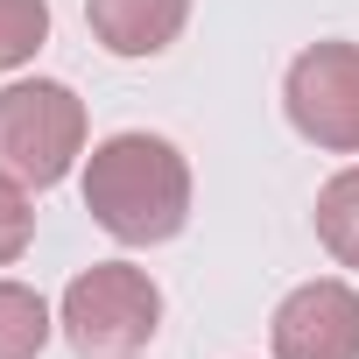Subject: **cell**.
<instances>
[{"label":"cell","instance_id":"cell-9","mask_svg":"<svg viewBox=\"0 0 359 359\" xmlns=\"http://www.w3.org/2000/svg\"><path fill=\"white\" fill-rule=\"evenodd\" d=\"M50 43V0H0V71H22Z\"/></svg>","mask_w":359,"mask_h":359},{"label":"cell","instance_id":"cell-7","mask_svg":"<svg viewBox=\"0 0 359 359\" xmlns=\"http://www.w3.org/2000/svg\"><path fill=\"white\" fill-rule=\"evenodd\" d=\"M50 331H57L50 303H43L29 282H8V275H0V359H36V352L50 345Z\"/></svg>","mask_w":359,"mask_h":359},{"label":"cell","instance_id":"cell-5","mask_svg":"<svg viewBox=\"0 0 359 359\" xmlns=\"http://www.w3.org/2000/svg\"><path fill=\"white\" fill-rule=\"evenodd\" d=\"M275 359H359V289L352 282H303L275 303Z\"/></svg>","mask_w":359,"mask_h":359},{"label":"cell","instance_id":"cell-6","mask_svg":"<svg viewBox=\"0 0 359 359\" xmlns=\"http://www.w3.org/2000/svg\"><path fill=\"white\" fill-rule=\"evenodd\" d=\"M85 22L113 57H162L191 22V0H85Z\"/></svg>","mask_w":359,"mask_h":359},{"label":"cell","instance_id":"cell-8","mask_svg":"<svg viewBox=\"0 0 359 359\" xmlns=\"http://www.w3.org/2000/svg\"><path fill=\"white\" fill-rule=\"evenodd\" d=\"M317 240L331 247L338 268H359V162L338 169L331 184L317 191Z\"/></svg>","mask_w":359,"mask_h":359},{"label":"cell","instance_id":"cell-2","mask_svg":"<svg viewBox=\"0 0 359 359\" xmlns=\"http://www.w3.org/2000/svg\"><path fill=\"white\" fill-rule=\"evenodd\" d=\"M57 331L71 338L78 359H134L162 331V289L134 261H99V268L71 275V289L57 303Z\"/></svg>","mask_w":359,"mask_h":359},{"label":"cell","instance_id":"cell-4","mask_svg":"<svg viewBox=\"0 0 359 359\" xmlns=\"http://www.w3.org/2000/svg\"><path fill=\"white\" fill-rule=\"evenodd\" d=\"M282 106L324 155H359V43H310L282 78Z\"/></svg>","mask_w":359,"mask_h":359},{"label":"cell","instance_id":"cell-10","mask_svg":"<svg viewBox=\"0 0 359 359\" xmlns=\"http://www.w3.org/2000/svg\"><path fill=\"white\" fill-rule=\"evenodd\" d=\"M29 240H36L29 184H22V176H8V169H0V268H8V261H22V254H29Z\"/></svg>","mask_w":359,"mask_h":359},{"label":"cell","instance_id":"cell-3","mask_svg":"<svg viewBox=\"0 0 359 359\" xmlns=\"http://www.w3.org/2000/svg\"><path fill=\"white\" fill-rule=\"evenodd\" d=\"M85 155V99L57 78H22L0 92V169L29 191H50Z\"/></svg>","mask_w":359,"mask_h":359},{"label":"cell","instance_id":"cell-1","mask_svg":"<svg viewBox=\"0 0 359 359\" xmlns=\"http://www.w3.org/2000/svg\"><path fill=\"white\" fill-rule=\"evenodd\" d=\"M85 212L120 247H162L191 219V162L162 134H106L85 155Z\"/></svg>","mask_w":359,"mask_h":359}]
</instances>
